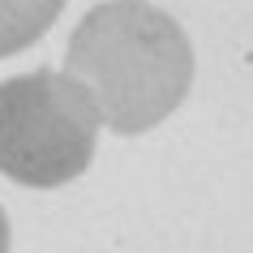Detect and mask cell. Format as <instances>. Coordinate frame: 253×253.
I'll list each match as a JSON object with an SVG mask.
<instances>
[{"label": "cell", "mask_w": 253, "mask_h": 253, "mask_svg": "<svg viewBox=\"0 0 253 253\" xmlns=\"http://www.w3.org/2000/svg\"><path fill=\"white\" fill-rule=\"evenodd\" d=\"M69 0H0V60L39 43Z\"/></svg>", "instance_id": "cell-3"}, {"label": "cell", "mask_w": 253, "mask_h": 253, "mask_svg": "<svg viewBox=\"0 0 253 253\" xmlns=\"http://www.w3.org/2000/svg\"><path fill=\"white\" fill-rule=\"evenodd\" d=\"M0 253H9V219H4V206H0Z\"/></svg>", "instance_id": "cell-4"}, {"label": "cell", "mask_w": 253, "mask_h": 253, "mask_svg": "<svg viewBox=\"0 0 253 253\" xmlns=\"http://www.w3.org/2000/svg\"><path fill=\"white\" fill-rule=\"evenodd\" d=\"M65 73L90 90L112 133L137 137L185 103L193 47L180 22L150 0H103L69 35Z\"/></svg>", "instance_id": "cell-1"}, {"label": "cell", "mask_w": 253, "mask_h": 253, "mask_svg": "<svg viewBox=\"0 0 253 253\" xmlns=\"http://www.w3.org/2000/svg\"><path fill=\"white\" fill-rule=\"evenodd\" d=\"M99 107L69 73L30 69L0 82V176L26 189L78 180L99 150Z\"/></svg>", "instance_id": "cell-2"}]
</instances>
